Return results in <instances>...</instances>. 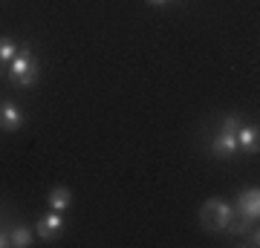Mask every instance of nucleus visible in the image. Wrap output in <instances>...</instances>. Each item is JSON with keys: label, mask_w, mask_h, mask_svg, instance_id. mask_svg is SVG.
<instances>
[{"label": "nucleus", "mask_w": 260, "mask_h": 248, "mask_svg": "<svg viewBox=\"0 0 260 248\" xmlns=\"http://www.w3.org/2000/svg\"><path fill=\"white\" fill-rule=\"evenodd\" d=\"M41 75V64H38L35 52L29 46H18V55L9 61V81L18 87H32Z\"/></svg>", "instance_id": "f257e3e1"}, {"label": "nucleus", "mask_w": 260, "mask_h": 248, "mask_svg": "<svg viewBox=\"0 0 260 248\" xmlns=\"http://www.w3.org/2000/svg\"><path fill=\"white\" fill-rule=\"evenodd\" d=\"M232 220H234V208L225 202V199H220V196L208 199V202L200 208V222H203V228H205V231L223 234V231H229Z\"/></svg>", "instance_id": "f03ea898"}, {"label": "nucleus", "mask_w": 260, "mask_h": 248, "mask_svg": "<svg viewBox=\"0 0 260 248\" xmlns=\"http://www.w3.org/2000/svg\"><path fill=\"white\" fill-rule=\"evenodd\" d=\"M234 217H240V220L257 225V217H260V191L257 188H246V191H240L237 205H234Z\"/></svg>", "instance_id": "7ed1b4c3"}, {"label": "nucleus", "mask_w": 260, "mask_h": 248, "mask_svg": "<svg viewBox=\"0 0 260 248\" xmlns=\"http://www.w3.org/2000/svg\"><path fill=\"white\" fill-rule=\"evenodd\" d=\"M61 231H64V214H55V211L44 214L35 225V234L41 239H55Z\"/></svg>", "instance_id": "20e7f679"}, {"label": "nucleus", "mask_w": 260, "mask_h": 248, "mask_svg": "<svg viewBox=\"0 0 260 248\" xmlns=\"http://www.w3.org/2000/svg\"><path fill=\"white\" fill-rule=\"evenodd\" d=\"M0 127L15 133V130L23 127V110H20L15 101H3L0 104Z\"/></svg>", "instance_id": "39448f33"}, {"label": "nucleus", "mask_w": 260, "mask_h": 248, "mask_svg": "<svg viewBox=\"0 0 260 248\" xmlns=\"http://www.w3.org/2000/svg\"><path fill=\"white\" fill-rule=\"evenodd\" d=\"M234 138H237V150H243V153H257L260 147V133L254 124H240L237 127V133H234Z\"/></svg>", "instance_id": "423d86ee"}, {"label": "nucleus", "mask_w": 260, "mask_h": 248, "mask_svg": "<svg viewBox=\"0 0 260 248\" xmlns=\"http://www.w3.org/2000/svg\"><path fill=\"white\" fill-rule=\"evenodd\" d=\"M70 205H73V193H70V188H64V185H58V188H52L47 196V208L55 214H67L70 211Z\"/></svg>", "instance_id": "0eeeda50"}, {"label": "nucleus", "mask_w": 260, "mask_h": 248, "mask_svg": "<svg viewBox=\"0 0 260 248\" xmlns=\"http://www.w3.org/2000/svg\"><path fill=\"white\" fill-rule=\"evenodd\" d=\"M211 153L217 159H232L237 153V138H234V133H220L217 138H211Z\"/></svg>", "instance_id": "6e6552de"}, {"label": "nucleus", "mask_w": 260, "mask_h": 248, "mask_svg": "<svg viewBox=\"0 0 260 248\" xmlns=\"http://www.w3.org/2000/svg\"><path fill=\"white\" fill-rule=\"evenodd\" d=\"M32 239H35V231L26 228V225H15L9 231V245H15V248H29Z\"/></svg>", "instance_id": "1a4fd4ad"}, {"label": "nucleus", "mask_w": 260, "mask_h": 248, "mask_svg": "<svg viewBox=\"0 0 260 248\" xmlns=\"http://www.w3.org/2000/svg\"><path fill=\"white\" fill-rule=\"evenodd\" d=\"M15 55H18V44L12 38H0V64H9Z\"/></svg>", "instance_id": "9d476101"}, {"label": "nucleus", "mask_w": 260, "mask_h": 248, "mask_svg": "<svg viewBox=\"0 0 260 248\" xmlns=\"http://www.w3.org/2000/svg\"><path fill=\"white\" fill-rule=\"evenodd\" d=\"M243 121L240 116H225L223 119V127H220V133H237V127H240Z\"/></svg>", "instance_id": "9b49d317"}, {"label": "nucleus", "mask_w": 260, "mask_h": 248, "mask_svg": "<svg viewBox=\"0 0 260 248\" xmlns=\"http://www.w3.org/2000/svg\"><path fill=\"white\" fill-rule=\"evenodd\" d=\"M9 245V234H3V231H0V248H6Z\"/></svg>", "instance_id": "f8f14e48"}, {"label": "nucleus", "mask_w": 260, "mask_h": 248, "mask_svg": "<svg viewBox=\"0 0 260 248\" xmlns=\"http://www.w3.org/2000/svg\"><path fill=\"white\" fill-rule=\"evenodd\" d=\"M150 6H165V3H171V0H148Z\"/></svg>", "instance_id": "ddd939ff"}]
</instances>
